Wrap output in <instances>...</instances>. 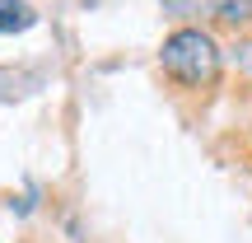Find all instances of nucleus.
<instances>
[{
    "label": "nucleus",
    "instance_id": "f257e3e1",
    "mask_svg": "<svg viewBox=\"0 0 252 243\" xmlns=\"http://www.w3.org/2000/svg\"><path fill=\"white\" fill-rule=\"evenodd\" d=\"M159 61H163V70L178 84H187V89H210V84L220 80V47H215V37L201 33V28H178V33L163 42Z\"/></svg>",
    "mask_w": 252,
    "mask_h": 243
},
{
    "label": "nucleus",
    "instance_id": "f03ea898",
    "mask_svg": "<svg viewBox=\"0 0 252 243\" xmlns=\"http://www.w3.org/2000/svg\"><path fill=\"white\" fill-rule=\"evenodd\" d=\"M33 9L24 5V0H0V33H24V28H33Z\"/></svg>",
    "mask_w": 252,
    "mask_h": 243
},
{
    "label": "nucleus",
    "instance_id": "7ed1b4c3",
    "mask_svg": "<svg viewBox=\"0 0 252 243\" xmlns=\"http://www.w3.org/2000/svg\"><path fill=\"white\" fill-rule=\"evenodd\" d=\"M210 9H215V19L229 24V28L252 24V0H210Z\"/></svg>",
    "mask_w": 252,
    "mask_h": 243
},
{
    "label": "nucleus",
    "instance_id": "20e7f679",
    "mask_svg": "<svg viewBox=\"0 0 252 243\" xmlns=\"http://www.w3.org/2000/svg\"><path fill=\"white\" fill-rule=\"evenodd\" d=\"M234 66H238V70H252V42H238L234 47Z\"/></svg>",
    "mask_w": 252,
    "mask_h": 243
}]
</instances>
